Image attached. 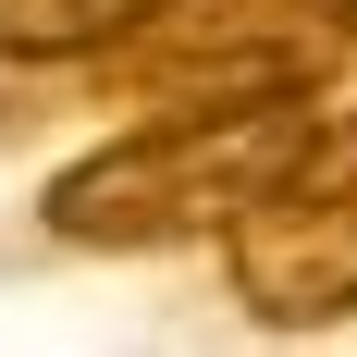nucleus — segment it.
I'll use <instances>...</instances> for the list:
<instances>
[{"instance_id":"2","label":"nucleus","mask_w":357,"mask_h":357,"mask_svg":"<svg viewBox=\"0 0 357 357\" xmlns=\"http://www.w3.org/2000/svg\"><path fill=\"white\" fill-rule=\"evenodd\" d=\"M357 62V0H173L148 37L111 50V86L160 111H308Z\"/></svg>"},{"instance_id":"4","label":"nucleus","mask_w":357,"mask_h":357,"mask_svg":"<svg viewBox=\"0 0 357 357\" xmlns=\"http://www.w3.org/2000/svg\"><path fill=\"white\" fill-rule=\"evenodd\" d=\"M173 0H0V62H111Z\"/></svg>"},{"instance_id":"3","label":"nucleus","mask_w":357,"mask_h":357,"mask_svg":"<svg viewBox=\"0 0 357 357\" xmlns=\"http://www.w3.org/2000/svg\"><path fill=\"white\" fill-rule=\"evenodd\" d=\"M222 271L271 333L357 321V111H308L259 197L222 222Z\"/></svg>"},{"instance_id":"1","label":"nucleus","mask_w":357,"mask_h":357,"mask_svg":"<svg viewBox=\"0 0 357 357\" xmlns=\"http://www.w3.org/2000/svg\"><path fill=\"white\" fill-rule=\"evenodd\" d=\"M296 123L308 111H160V123H123L111 148L62 160L37 210L62 247H185L259 197V173L284 160Z\"/></svg>"}]
</instances>
